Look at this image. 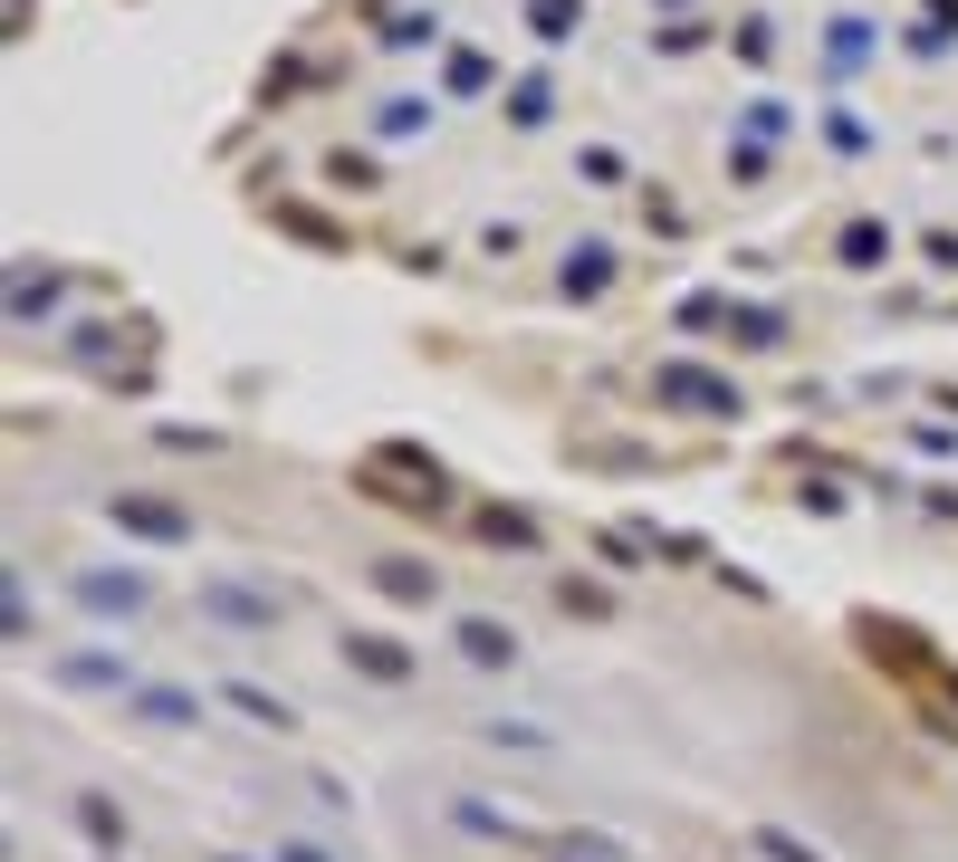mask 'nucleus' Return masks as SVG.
Segmentation results:
<instances>
[{
	"instance_id": "1",
	"label": "nucleus",
	"mask_w": 958,
	"mask_h": 862,
	"mask_svg": "<svg viewBox=\"0 0 958 862\" xmlns=\"http://www.w3.org/2000/svg\"><path fill=\"white\" fill-rule=\"evenodd\" d=\"M125 518H135L144 537H183V518H173V508H144V499H125Z\"/></svg>"
}]
</instances>
